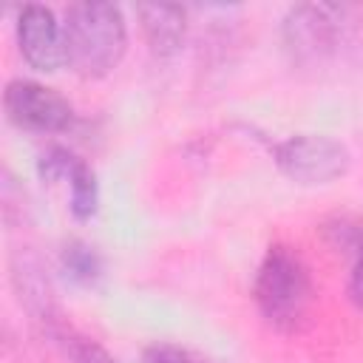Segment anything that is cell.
<instances>
[{"label":"cell","instance_id":"cell-2","mask_svg":"<svg viewBox=\"0 0 363 363\" xmlns=\"http://www.w3.org/2000/svg\"><path fill=\"white\" fill-rule=\"evenodd\" d=\"M309 298L312 281L301 255L286 244L269 247L255 275V303L264 320L281 332H292L303 320Z\"/></svg>","mask_w":363,"mask_h":363},{"label":"cell","instance_id":"cell-6","mask_svg":"<svg viewBox=\"0 0 363 363\" xmlns=\"http://www.w3.org/2000/svg\"><path fill=\"white\" fill-rule=\"evenodd\" d=\"M17 43L26 62L37 71H57L65 62V37L51 9L28 3L17 14Z\"/></svg>","mask_w":363,"mask_h":363},{"label":"cell","instance_id":"cell-1","mask_svg":"<svg viewBox=\"0 0 363 363\" xmlns=\"http://www.w3.org/2000/svg\"><path fill=\"white\" fill-rule=\"evenodd\" d=\"M65 62L79 77H105L119 65L128 43L122 9L105 0H82L68 6L65 23Z\"/></svg>","mask_w":363,"mask_h":363},{"label":"cell","instance_id":"cell-4","mask_svg":"<svg viewBox=\"0 0 363 363\" xmlns=\"http://www.w3.org/2000/svg\"><path fill=\"white\" fill-rule=\"evenodd\" d=\"M278 167L301 184H326L346 173L349 153L346 147L323 133H295L275 145Z\"/></svg>","mask_w":363,"mask_h":363},{"label":"cell","instance_id":"cell-10","mask_svg":"<svg viewBox=\"0 0 363 363\" xmlns=\"http://www.w3.org/2000/svg\"><path fill=\"white\" fill-rule=\"evenodd\" d=\"M60 264H62V272L82 286H91L102 275V258L85 241H68L60 252Z\"/></svg>","mask_w":363,"mask_h":363},{"label":"cell","instance_id":"cell-5","mask_svg":"<svg viewBox=\"0 0 363 363\" xmlns=\"http://www.w3.org/2000/svg\"><path fill=\"white\" fill-rule=\"evenodd\" d=\"M3 108L17 128L37 133H62L74 125V108L68 99L31 79H11L3 94Z\"/></svg>","mask_w":363,"mask_h":363},{"label":"cell","instance_id":"cell-7","mask_svg":"<svg viewBox=\"0 0 363 363\" xmlns=\"http://www.w3.org/2000/svg\"><path fill=\"white\" fill-rule=\"evenodd\" d=\"M11 284H14L20 303L40 323H45V329L60 320L57 309H54V292H51V281L45 275V267L28 247L14 250V255H11Z\"/></svg>","mask_w":363,"mask_h":363},{"label":"cell","instance_id":"cell-11","mask_svg":"<svg viewBox=\"0 0 363 363\" xmlns=\"http://www.w3.org/2000/svg\"><path fill=\"white\" fill-rule=\"evenodd\" d=\"M68 187H71V213L77 218H91L96 210V179L82 159H77L74 170L68 173Z\"/></svg>","mask_w":363,"mask_h":363},{"label":"cell","instance_id":"cell-9","mask_svg":"<svg viewBox=\"0 0 363 363\" xmlns=\"http://www.w3.org/2000/svg\"><path fill=\"white\" fill-rule=\"evenodd\" d=\"M48 335H51V340H54L74 363H116V357L108 354L105 346H99L96 340L79 335L77 329L65 326L62 320H57L54 326H48Z\"/></svg>","mask_w":363,"mask_h":363},{"label":"cell","instance_id":"cell-12","mask_svg":"<svg viewBox=\"0 0 363 363\" xmlns=\"http://www.w3.org/2000/svg\"><path fill=\"white\" fill-rule=\"evenodd\" d=\"M145 363H201L190 352L170 346V343H153L145 349Z\"/></svg>","mask_w":363,"mask_h":363},{"label":"cell","instance_id":"cell-13","mask_svg":"<svg viewBox=\"0 0 363 363\" xmlns=\"http://www.w3.org/2000/svg\"><path fill=\"white\" fill-rule=\"evenodd\" d=\"M349 298L357 309H363V244L357 252V261L352 267V278H349Z\"/></svg>","mask_w":363,"mask_h":363},{"label":"cell","instance_id":"cell-8","mask_svg":"<svg viewBox=\"0 0 363 363\" xmlns=\"http://www.w3.org/2000/svg\"><path fill=\"white\" fill-rule=\"evenodd\" d=\"M150 51L162 60L173 57L187 34V11L173 3H145L136 9Z\"/></svg>","mask_w":363,"mask_h":363},{"label":"cell","instance_id":"cell-3","mask_svg":"<svg viewBox=\"0 0 363 363\" xmlns=\"http://www.w3.org/2000/svg\"><path fill=\"white\" fill-rule=\"evenodd\" d=\"M346 6L335 3H301L292 6L281 20V40L292 62L315 65L326 60L343 31Z\"/></svg>","mask_w":363,"mask_h":363}]
</instances>
